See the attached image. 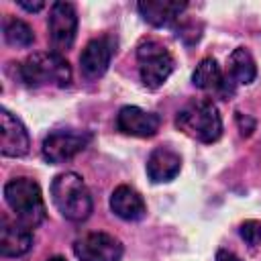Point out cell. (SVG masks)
<instances>
[{"instance_id":"6da1fadb","label":"cell","mask_w":261,"mask_h":261,"mask_svg":"<svg viewBox=\"0 0 261 261\" xmlns=\"http://www.w3.org/2000/svg\"><path fill=\"white\" fill-rule=\"evenodd\" d=\"M51 198L61 216L71 222H82L92 212V196L84 179L73 171L55 175L51 181Z\"/></svg>"},{"instance_id":"44dd1931","label":"cell","mask_w":261,"mask_h":261,"mask_svg":"<svg viewBox=\"0 0 261 261\" xmlns=\"http://www.w3.org/2000/svg\"><path fill=\"white\" fill-rule=\"evenodd\" d=\"M214 261H241L234 253H230V251H224V249H220L218 253H216V259Z\"/></svg>"},{"instance_id":"3957f363","label":"cell","mask_w":261,"mask_h":261,"mask_svg":"<svg viewBox=\"0 0 261 261\" xmlns=\"http://www.w3.org/2000/svg\"><path fill=\"white\" fill-rule=\"evenodd\" d=\"M20 77L31 88H41V86L65 88L71 82V67L67 59L55 51H37L22 61Z\"/></svg>"},{"instance_id":"7402d4cb","label":"cell","mask_w":261,"mask_h":261,"mask_svg":"<svg viewBox=\"0 0 261 261\" xmlns=\"http://www.w3.org/2000/svg\"><path fill=\"white\" fill-rule=\"evenodd\" d=\"M47 261H67V259H63V257H51V259H47Z\"/></svg>"},{"instance_id":"8992f818","label":"cell","mask_w":261,"mask_h":261,"mask_svg":"<svg viewBox=\"0 0 261 261\" xmlns=\"http://www.w3.org/2000/svg\"><path fill=\"white\" fill-rule=\"evenodd\" d=\"M92 141V135L88 130H77V128H61L53 130L45 137L41 153L43 159L49 163H63L82 153Z\"/></svg>"},{"instance_id":"e0dca14e","label":"cell","mask_w":261,"mask_h":261,"mask_svg":"<svg viewBox=\"0 0 261 261\" xmlns=\"http://www.w3.org/2000/svg\"><path fill=\"white\" fill-rule=\"evenodd\" d=\"M228 75L232 84H251L257 77V65L253 55L245 47H237L228 55Z\"/></svg>"},{"instance_id":"4fadbf2b","label":"cell","mask_w":261,"mask_h":261,"mask_svg":"<svg viewBox=\"0 0 261 261\" xmlns=\"http://www.w3.org/2000/svg\"><path fill=\"white\" fill-rule=\"evenodd\" d=\"M181 169V157L169 147H157L147 159V175L155 184L171 181Z\"/></svg>"},{"instance_id":"2e32d148","label":"cell","mask_w":261,"mask_h":261,"mask_svg":"<svg viewBox=\"0 0 261 261\" xmlns=\"http://www.w3.org/2000/svg\"><path fill=\"white\" fill-rule=\"evenodd\" d=\"M192 84L200 90H206V92H210V90L212 92H216V90L226 92V80L220 71V65L212 57H206L196 65V69L192 73Z\"/></svg>"},{"instance_id":"9c48e42d","label":"cell","mask_w":261,"mask_h":261,"mask_svg":"<svg viewBox=\"0 0 261 261\" xmlns=\"http://www.w3.org/2000/svg\"><path fill=\"white\" fill-rule=\"evenodd\" d=\"M114 55V39L104 35L98 39H92L82 55H80V71L86 80H98L106 73L110 59Z\"/></svg>"},{"instance_id":"277c9868","label":"cell","mask_w":261,"mask_h":261,"mask_svg":"<svg viewBox=\"0 0 261 261\" xmlns=\"http://www.w3.org/2000/svg\"><path fill=\"white\" fill-rule=\"evenodd\" d=\"M175 126L200 143H214L222 135V118L210 100H198L184 106L175 116Z\"/></svg>"},{"instance_id":"7c38bea8","label":"cell","mask_w":261,"mask_h":261,"mask_svg":"<svg viewBox=\"0 0 261 261\" xmlns=\"http://www.w3.org/2000/svg\"><path fill=\"white\" fill-rule=\"evenodd\" d=\"M33 247V234L31 228L24 224L10 222L6 216L0 220V255L2 257H20L29 253Z\"/></svg>"},{"instance_id":"52a82bcc","label":"cell","mask_w":261,"mask_h":261,"mask_svg":"<svg viewBox=\"0 0 261 261\" xmlns=\"http://www.w3.org/2000/svg\"><path fill=\"white\" fill-rule=\"evenodd\" d=\"M73 253L80 261H118L122 243L108 232H88L73 243Z\"/></svg>"},{"instance_id":"9a60e30c","label":"cell","mask_w":261,"mask_h":261,"mask_svg":"<svg viewBox=\"0 0 261 261\" xmlns=\"http://www.w3.org/2000/svg\"><path fill=\"white\" fill-rule=\"evenodd\" d=\"M110 208L112 212L122 218V220H128V222H135V220H141L147 212V206H145V200L143 196L130 188V186H118L114 188L112 196H110Z\"/></svg>"},{"instance_id":"5bb4252c","label":"cell","mask_w":261,"mask_h":261,"mask_svg":"<svg viewBox=\"0 0 261 261\" xmlns=\"http://www.w3.org/2000/svg\"><path fill=\"white\" fill-rule=\"evenodd\" d=\"M186 2L177 0H141L137 4L139 14L151 27H167L186 10Z\"/></svg>"},{"instance_id":"30bf717a","label":"cell","mask_w":261,"mask_h":261,"mask_svg":"<svg viewBox=\"0 0 261 261\" xmlns=\"http://www.w3.org/2000/svg\"><path fill=\"white\" fill-rule=\"evenodd\" d=\"M31 139L24 124L6 108L0 110V153L4 157H22L29 153Z\"/></svg>"},{"instance_id":"7a4b0ae2","label":"cell","mask_w":261,"mask_h":261,"mask_svg":"<svg viewBox=\"0 0 261 261\" xmlns=\"http://www.w3.org/2000/svg\"><path fill=\"white\" fill-rule=\"evenodd\" d=\"M4 200L16 214V220L27 228H35L45 220L47 208L37 181L29 177H14L4 186Z\"/></svg>"},{"instance_id":"ffe728a7","label":"cell","mask_w":261,"mask_h":261,"mask_svg":"<svg viewBox=\"0 0 261 261\" xmlns=\"http://www.w3.org/2000/svg\"><path fill=\"white\" fill-rule=\"evenodd\" d=\"M18 6L20 8H24V10H29V12H39L43 6H45V2H24V0H18Z\"/></svg>"},{"instance_id":"8fae6325","label":"cell","mask_w":261,"mask_h":261,"mask_svg":"<svg viewBox=\"0 0 261 261\" xmlns=\"http://www.w3.org/2000/svg\"><path fill=\"white\" fill-rule=\"evenodd\" d=\"M159 116L139 106H122L116 114V128L128 137H153L159 130Z\"/></svg>"},{"instance_id":"d6986e66","label":"cell","mask_w":261,"mask_h":261,"mask_svg":"<svg viewBox=\"0 0 261 261\" xmlns=\"http://www.w3.org/2000/svg\"><path fill=\"white\" fill-rule=\"evenodd\" d=\"M239 234L249 247L261 245V220H245L239 228Z\"/></svg>"},{"instance_id":"ba28073f","label":"cell","mask_w":261,"mask_h":261,"mask_svg":"<svg viewBox=\"0 0 261 261\" xmlns=\"http://www.w3.org/2000/svg\"><path fill=\"white\" fill-rule=\"evenodd\" d=\"M77 33V12L71 2H55L49 12V37L57 51H67Z\"/></svg>"},{"instance_id":"5b68a950","label":"cell","mask_w":261,"mask_h":261,"mask_svg":"<svg viewBox=\"0 0 261 261\" xmlns=\"http://www.w3.org/2000/svg\"><path fill=\"white\" fill-rule=\"evenodd\" d=\"M137 61H139V75L141 82L149 90L161 88L173 71V57L171 53L155 39H143L137 47Z\"/></svg>"},{"instance_id":"ac0fdd59","label":"cell","mask_w":261,"mask_h":261,"mask_svg":"<svg viewBox=\"0 0 261 261\" xmlns=\"http://www.w3.org/2000/svg\"><path fill=\"white\" fill-rule=\"evenodd\" d=\"M4 41L12 47H31L35 41L33 29L20 18H6L4 22Z\"/></svg>"}]
</instances>
